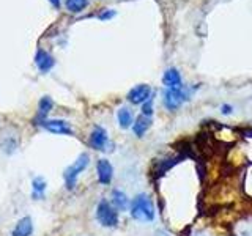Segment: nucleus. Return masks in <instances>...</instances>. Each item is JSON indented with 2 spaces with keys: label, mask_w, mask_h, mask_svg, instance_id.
<instances>
[{
  "label": "nucleus",
  "mask_w": 252,
  "mask_h": 236,
  "mask_svg": "<svg viewBox=\"0 0 252 236\" xmlns=\"http://www.w3.org/2000/svg\"><path fill=\"white\" fill-rule=\"evenodd\" d=\"M129 212L134 220L142 224H150L155 220V206L153 200L147 194H137L131 200Z\"/></svg>",
  "instance_id": "obj_1"
},
{
  "label": "nucleus",
  "mask_w": 252,
  "mask_h": 236,
  "mask_svg": "<svg viewBox=\"0 0 252 236\" xmlns=\"http://www.w3.org/2000/svg\"><path fill=\"white\" fill-rule=\"evenodd\" d=\"M90 162V157L87 153H82L81 156L77 157L74 164H71L69 167L65 170L63 173V178H65V183H66V187L68 189H73L76 186V179L77 177L81 175V173L87 169V165Z\"/></svg>",
  "instance_id": "obj_2"
},
{
  "label": "nucleus",
  "mask_w": 252,
  "mask_h": 236,
  "mask_svg": "<svg viewBox=\"0 0 252 236\" xmlns=\"http://www.w3.org/2000/svg\"><path fill=\"white\" fill-rule=\"evenodd\" d=\"M96 219L102 227H117L118 225V211L112 203L101 200L96 208Z\"/></svg>",
  "instance_id": "obj_3"
},
{
  "label": "nucleus",
  "mask_w": 252,
  "mask_h": 236,
  "mask_svg": "<svg viewBox=\"0 0 252 236\" xmlns=\"http://www.w3.org/2000/svg\"><path fill=\"white\" fill-rule=\"evenodd\" d=\"M188 99V91L185 88H167L164 91V104L169 110H177Z\"/></svg>",
  "instance_id": "obj_4"
},
{
  "label": "nucleus",
  "mask_w": 252,
  "mask_h": 236,
  "mask_svg": "<svg viewBox=\"0 0 252 236\" xmlns=\"http://www.w3.org/2000/svg\"><path fill=\"white\" fill-rule=\"evenodd\" d=\"M152 96V88H150V85L147 84H140V85H136L134 88L128 93V101L134 106H142L145 101L150 99Z\"/></svg>",
  "instance_id": "obj_5"
},
{
  "label": "nucleus",
  "mask_w": 252,
  "mask_h": 236,
  "mask_svg": "<svg viewBox=\"0 0 252 236\" xmlns=\"http://www.w3.org/2000/svg\"><path fill=\"white\" fill-rule=\"evenodd\" d=\"M90 145L92 148L98 149V151H104L107 149V145H109V137H107V132L104 128H101V126H96L92 134H90Z\"/></svg>",
  "instance_id": "obj_6"
},
{
  "label": "nucleus",
  "mask_w": 252,
  "mask_h": 236,
  "mask_svg": "<svg viewBox=\"0 0 252 236\" xmlns=\"http://www.w3.org/2000/svg\"><path fill=\"white\" fill-rule=\"evenodd\" d=\"M98 179L101 184H110V181L114 178V167L107 159H99L96 164Z\"/></svg>",
  "instance_id": "obj_7"
},
{
  "label": "nucleus",
  "mask_w": 252,
  "mask_h": 236,
  "mask_svg": "<svg viewBox=\"0 0 252 236\" xmlns=\"http://www.w3.org/2000/svg\"><path fill=\"white\" fill-rule=\"evenodd\" d=\"M162 84L165 85V88H183V79H181L180 71L175 68L165 69L162 76Z\"/></svg>",
  "instance_id": "obj_8"
},
{
  "label": "nucleus",
  "mask_w": 252,
  "mask_h": 236,
  "mask_svg": "<svg viewBox=\"0 0 252 236\" xmlns=\"http://www.w3.org/2000/svg\"><path fill=\"white\" fill-rule=\"evenodd\" d=\"M41 124H43V128H46L47 131L54 134H68V136L73 134L69 123L65 120H44Z\"/></svg>",
  "instance_id": "obj_9"
},
{
  "label": "nucleus",
  "mask_w": 252,
  "mask_h": 236,
  "mask_svg": "<svg viewBox=\"0 0 252 236\" xmlns=\"http://www.w3.org/2000/svg\"><path fill=\"white\" fill-rule=\"evenodd\" d=\"M150 126H152V118L145 117V115H140V117L136 118V120H134L132 131H134V134H136L137 137H144L147 134V131L150 129Z\"/></svg>",
  "instance_id": "obj_10"
},
{
  "label": "nucleus",
  "mask_w": 252,
  "mask_h": 236,
  "mask_svg": "<svg viewBox=\"0 0 252 236\" xmlns=\"http://www.w3.org/2000/svg\"><path fill=\"white\" fill-rule=\"evenodd\" d=\"M112 205L117 211H126L129 208L131 202L128 199V195H126L123 191L115 189V191H112Z\"/></svg>",
  "instance_id": "obj_11"
},
{
  "label": "nucleus",
  "mask_w": 252,
  "mask_h": 236,
  "mask_svg": "<svg viewBox=\"0 0 252 236\" xmlns=\"http://www.w3.org/2000/svg\"><path fill=\"white\" fill-rule=\"evenodd\" d=\"M35 61H36V66L39 68V71H43V73H47V71H49L54 66V63H55L51 55L47 52H44V51H41V49L36 52Z\"/></svg>",
  "instance_id": "obj_12"
},
{
  "label": "nucleus",
  "mask_w": 252,
  "mask_h": 236,
  "mask_svg": "<svg viewBox=\"0 0 252 236\" xmlns=\"http://www.w3.org/2000/svg\"><path fill=\"white\" fill-rule=\"evenodd\" d=\"M32 232H33V224H32L30 217H22L18 224H16L14 230H13V236H30Z\"/></svg>",
  "instance_id": "obj_13"
},
{
  "label": "nucleus",
  "mask_w": 252,
  "mask_h": 236,
  "mask_svg": "<svg viewBox=\"0 0 252 236\" xmlns=\"http://www.w3.org/2000/svg\"><path fill=\"white\" fill-rule=\"evenodd\" d=\"M117 118H118V123H120V128H123V129H128L129 126L134 124V115L128 107H122L118 110Z\"/></svg>",
  "instance_id": "obj_14"
},
{
  "label": "nucleus",
  "mask_w": 252,
  "mask_h": 236,
  "mask_svg": "<svg viewBox=\"0 0 252 236\" xmlns=\"http://www.w3.org/2000/svg\"><path fill=\"white\" fill-rule=\"evenodd\" d=\"M65 5H66L68 11H71V13H81L84 8L89 5V2H87V0H66Z\"/></svg>",
  "instance_id": "obj_15"
},
{
  "label": "nucleus",
  "mask_w": 252,
  "mask_h": 236,
  "mask_svg": "<svg viewBox=\"0 0 252 236\" xmlns=\"http://www.w3.org/2000/svg\"><path fill=\"white\" fill-rule=\"evenodd\" d=\"M32 186H33V197L43 199L44 191H46V181H44V178H41V177L35 178L33 183H32Z\"/></svg>",
  "instance_id": "obj_16"
},
{
  "label": "nucleus",
  "mask_w": 252,
  "mask_h": 236,
  "mask_svg": "<svg viewBox=\"0 0 252 236\" xmlns=\"http://www.w3.org/2000/svg\"><path fill=\"white\" fill-rule=\"evenodd\" d=\"M54 106V102L49 96H44L41 98V101H39V115L41 117H46L47 114L51 112V109Z\"/></svg>",
  "instance_id": "obj_17"
},
{
  "label": "nucleus",
  "mask_w": 252,
  "mask_h": 236,
  "mask_svg": "<svg viewBox=\"0 0 252 236\" xmlns=\"http://www.w3.org/2000/svg\"><path fill=\"white\" fill-rule=\"evenodd\" d=\"M142 115L152 118V115H153V99L152 98L142 104Z\"/></svg>",
  "instance_id": "obj_18"
},
{
  "label": "nucleus",
  "mask_w": 252,
  "mask_h": 236,
  "mask_svg": "<svg viewBox=\"0 0 252 236\" xmlns=\"http://www.w3.org/2000/svg\"><path fill=\"white\" fill-rule=\"evenodd\" d=\"M115 13L114 11H110V13H102V14H99V19H107V18H112Z\"/></svg>",
  "instance_id": "obj_19"
},
{
  "label": "nucleus",
  "mask_w": 252,
  "mask_h": 236,
  "mask_svg": "<svg viewBox=\"0 0 252 236\" xmlns=\"http://www.w3.org/2000/svg\"><path fill=\"white\" fill-rule=\"evenodd\" d=\"M230 112H232V106L224 104V106H222V114H224V115H227V114H230Z\"/></svg>",
  "instance_id": "obj_20"
},
{
  "label": "nucleus",
  "mask_w": 252,
  "mask_h": 236,
  "mask_svg": "<svg viewBox=\"0 0 252 236\" xmlns=\"http://www.w3.org/2000/svg\"><path fill=\"white\" fill-rule=\"evenodd\" d=\"M49 2H51L55 8H59V6H60V0H49Z\"/></svg>",
  "instance_id": "obj_21"
}]
</instances>
